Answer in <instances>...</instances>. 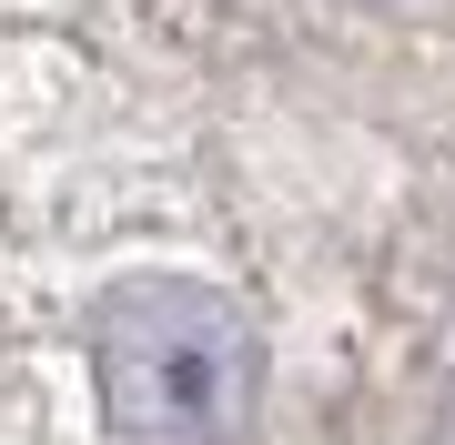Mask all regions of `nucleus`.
I'll return each instance as SVG.
<instances>
[{
  "mask_svg": "<svg viewBox=\"0 0 455 445\" xmlns=\"http://www.w3.org/2000/svg\"><path fill=\"white\" fill-rule=\"evenodd\" d=\"M364 11H415V0H364Z\"/></svg>",
  "mask_w": 455,
  "mask_h": 445,
  "instance_id": "f03ea898",
  "label": "nucleus"
},
{
  "mask_svg": "<svg viewBox=\"0 0 455 445\" xmlns=\"http://www.w3.org/2000/svg\"><path fill=\"white\" fill-rule=\"evenodd\" d=\"M92 395L112 445H243L263 405V345L223 283L132 274L92 314Z\"/></svg>",
  "mask_w": 455,
  "mask_h": 445,
  "instance_id": "f257e3e1",
  "label": "nucleus"
}]
</instances>
